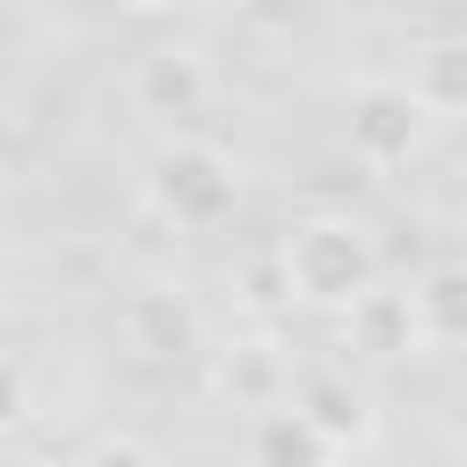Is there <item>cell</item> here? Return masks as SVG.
<instances>
[{"label": "cell", "instance_id": "8fae6325", "mask_svg": "<svg viewBox=\"0 0 467 467\" xmlns=\"http://www.w3.org/2000/svg\"><path fill=\"white\" fill-rule=\"evenodd\" d=\"M409 292H416V314H423V328H431V350H460V343H467V255L416 270Z\"/></svg>", "mask_w": 467, "mask_h": 467}, {"label": "cell", "instance_id": "8992f818", "mask_svg": "<svg viewBox=\"0 0 467 467\" xmlns=\"http://www.w3.org/2000/svg\"><path fill=\"white\" fill-rule=\"evenodd\" d=\"M117 328H124L131 358H146V365L204 358V314H197V299L182 285H139V292H124Z\"/></svg>", "mask_w": 467, "mask_h": 467}, {"label": "cell", "instance_id": "4fadbf2b", "mask_svg": "<svg viewBox=\"0 0 467 467\" xmlns=\"http://www.w3.org/2000/svg\"><path fill=\"white\" fill-rule=\"evenodd\" d=\"M15 467H80V460H66V452H22Z\"/></svg>", "mask_w": 467, "mask_h": 467}, {"label": "cell", "instance_id": "7a4b0ae2", "mask_svg": "<svg viewBox=\"0 0 467 467\" xmlns=\"http://www.w3.org/2000/svg\"><path fill=\"white\" fill-rule=\"evenodd\" d=\"M241 161L219 139L197 131H168L146 161V204L175 226V234H219L241 212Z\"/></svg>", "mask_w": 467, "mask_h": 467}, {"label": "cell", "instance_id": "3957f363", "mask_svg": "<svg viewBox=\"0 0 467 467\" xmlns=\"http://www.w3.org/2000/svg\"><path fill=\"white\" fill-rule=\"evenodd\" d=\"M299 350L277 336V328H234L219 350H204V394L219 401V409H234L241 423H255V416H270V409H285L292 394H299Z\"/></svg>", "mask_w": 467, "mask_h": 467}, {"label": "cell", "instance_id": "5bb4252c", "mask_svg": "<svg viewBox=\"0 0 467 467\" xmlns=\"http://www.w3.org/2000/svg\"><path fill=\"white\" fill-rule=\"evenodd\" d=\"M124 7H139V15H153V7H175V0H124Z\"/></svg>", "mask_w": 467, "mask_h": 467}, {"label": "cell", "instance_id": "9c48e42d", "mask_svg": "<svg viewBox=\"0 0 467 467\" xmlns=\"http://www.w3.org/2000/svg\"><path fill=\"white\" fill-rule=\"evenodd\" d=\"M409 95L438 117V124H460L467 117V36H431L409 51Z\"/></svg>", "mask_w": 467, "mask_h": 467}, {"label": "cell", "instance_id": "52a82bcc", "mask_svg": "<svg viewBox=\"0 0 467 467\" xmlns=\"http://www.w3.org/2000/svg\"><path fill=\"white\" fill-rule=\"evenodd\" d=\"M336 328H343V350L365 358V365H409V358L431 350V328H423V314H416V292H409V285H387V277H379Z\"/></svg>", "mask_w": 467, "mask_h": 467}, {"label": "cell", "instance_id": "277c9868", "mask_svg": "<svg viewBox=\"0 0 467 467\" xmlns=\"http://www.w3.org/2000/svg\"><path fill=\"white\" fill-rule=\"evenodd\" d=\"M431 131H438V117L409 95V80H365V88L343 102V146H350V161L372 168V175L409 168V161L431 146Z\"/></svg>", "mask_w": 467, "mask_h": 467}, {"label": "cell", "instance_id": "6da1fadb", "mask_svg": "<svg viewBox=\"0 0 467 467\" xmlns=\"http://www.w3.org/2000/svg\"><path fill=\"white\" fill-rule=\"evenodd\" d=\"M277 263H285L292 306H314V314H336L343 321L379 285V234L358 212H306V219L285 226Z\"/></svg>", "mask_w": 467, "mask_h": 467}, {"label": "cell", "instance_id": "30bf717a", "mask_svg": "<svg viewBox=\"0 0 467 467\" xmlns=\"http://www.w3.org/2000/svg\"><path fill=\"white\" fill-rule=\"evenodd\" d=\"M343 452L306 423V409H270L248 423V467H336Z\"/></svg>", "mask_w": 467, "mask_h": 467}, {"label": "cell", "instance_id": "ba28073f", "mask_svg": "<svg viewBox=\"0 0 467 467\" xmlns=\"http://www.w3.org/2000/svg\"><path fill=\"white\" fill-rule=\"evenodd\" d=\"M292 409H306V423L336 445V452H365L372 445V431H379V409H372V394L343 372V365H306L299 372V394H292Z\"/></svg>", "mask_w": 467, "mask_h": 467}, {"label": "cell", "instance_id": "5b68a950", "mask_svg": "<svg viewBox=\"0 0 467 467\" xmlns=\"http://www.w3.org/2000/svg\"><path fill=\"white\" fill-rule=\"evenodd\" d=\"M212 88H219V73L197 44H153V51L131 58V80H124L131 109L153 117V124H190L212 102Z\"/></svg>", "mask_w": 467, "mask_h": 467}, {"label": "cell", "instance_id": "9a60e30c", "mask_svg": "<svg viewBox=\"0 0 467 467\" xmlns=\"http://www.w3.org/2000/svg\"><path fill=\"white\" fill-rule=\"evenodd\" d=\"M431 467H445V460H431Z\"/></svg>", "mask_w": 467, "mask_h": 467}, {"label": "cell", "instance_id": "7c38bea8", "mask_svg": "<svg viewBox=\"0 0 467 467\" xmlns=\"http://www.w3.org/2000/svg\"><path fill=\"white\" fill-rule=\"evenodd\" d=\"M73 460H80V467H168L161 445H146L139 431H102V438H95L88 452H73Z\"/></svg>", "mask_w": 467, "mask_h": 467}]
</instances>
